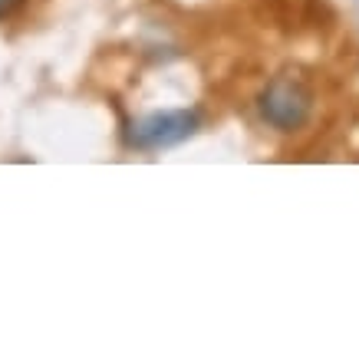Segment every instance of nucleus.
<instances>
[{"mask_svg":"<svg viewBox=\"0 0 359 359\" xmlns=\"http://www.w3.org/2000/svg\"><path fill=\"white\" fill-rule=\"evenodd\" d=\"M257 109H261V119L277 132H297L304 129L313 112V93L294 76H277L264 86Z\"/></svg>","mask_w":359,"mask_h":359,"instance_id":"f257e3e1","label":"nucleus"},{"mask_svg":"<svg viewBox=\"0 0 359 359\" xmlns=\"http://www.w3.org/2000/svg\"><path fill=\"white\" fill-rule=\"evenodd\" d=\"M201 129V116L195 109H165V112H149L129 126V145L132 149H172L178 142L191 139Z\"/></svg>","mask_w":359,"mask_h":359,"instance_id":"f03ea898","label":"nucleus"},{"mask_svg":"<svg viewBox=\"0 0 359 359\" xmlns=\"http://www.w3.org/2000/svg\"><path fill=\"white\" fill-rule=\"evenodd\" d=\"M13 7H17V0H0V17L7 11H13Z\"/></svg>","mask_w":359,"mask_h":359,"instance_id":"7ed1b4c3","label":"nucleus"}]
</instances>
